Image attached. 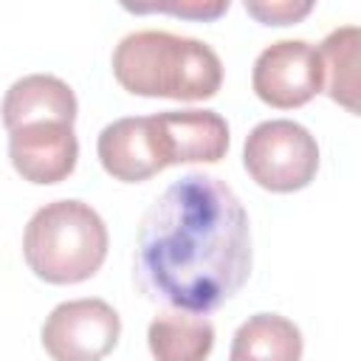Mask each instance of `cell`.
I'll use <instances>...</instances> for the list:
<instances>
[{
    "label": "cell",
    "instance_id": "ba28073f",
    "mask_svg": "<svg viewBox=\"0 0 361 361\" xmlns=\"http://www.w3.org/2000/svg\"><path fill=\"white\" fill-rule=\"evenodd\" d=\"M8 158L28 183L48 186L65 180L76 169L79 158L73 124L31 121L8 130Z\"/></svg>",
    "mask_w": 361,
    "mask_h": 361
},
{
    "label": "cell",
    "instance_id": "6da1fadb",
    "mask_svg": "<svg viewBox=\"0 0 361 361\" xmlns=\"http://www.w3.org/2000/svg\"><path fill=\"white\" fill-rule=\"evenodd\" d=\"M248 274L251 223L223 178L189 172L144 212L133 279L147 299L203 316L240 293Z\"/></svg>",
    "mask_w": 361,
    "mask_h": 361
},
{
    "label": "cell",
    "instance_id": "4fadbf2b",
    "mask_svg": "<svg viewBox=\"0 0 361 361\" xmlns=\"http://www.w3.org/2000/svg\"><path fill=\"white\" fill-rule=\"evenodd\" d=\"M358 25H344L336 28L324 37V42L316 48L322 59V73H324V87L327 96L338 104H344L350 113L358 110L355 93H358Z\"/></svg>",
    "mask_w": 361,
    "mask_h": 361
},
{
    "label": "cell",
    "instance_id": "277c9868",
    "mask_svg": "<svg viewBox=\"0 0 361 361\" xmlns=\"http://www.w3.org/2000/svg\"><path fill=\"white\" fill-rule=\"evenodd\" d=\"M243 164L257 186L268 192H296L319 172V144L307 127L290 118H268L248 133Z\"/></svg>",
    "mask_w": 361,
    "mask_h": 361
},
{
    "label": "cell",
    "instance_id": "3957f363",
    "mask_svg": "<svg viewBox=\"0 0 361 361\" xmlns=\"http://www.w3.org/2000/svg\"><path fill=\"white\" fill-rule=\"evenodd\" d=\"M23 257L51 285L85 282L107 257V226L85 200L45 203L25 226Z\"/></svg>",
    "mask_w": 361,
    "mask_h": 361
},
{
    "label": "cell",
    "instance_id": "8fae6325",
    "mask_svg": "<svg viewBox=\"0 0 361 361\" xmlns=\"http://www.w3.org/2000/svg\"><path fill=\"white\" fill-rule=\"evenodd\" d=\"M147 344L155 361H206L214 347V324L200 313L164 310L149 322Z\"/></svg>",
    "mask_w": 361,
    "mask_h": 361
},
{
    "label": "cell",
    "instance_id": "30bf717a",
    "mask_svg": "<svg viewBox=\"0 0 361 361\" xmlns=\"http://www.w3.org/2000/svg\"><path fill=\"white\" fill-rule=\"evenodd\" d=\"M76 96L68 82L51 73H28L17 79L3 99V124L14 130L31 121H76Z\"/></svg>",
    "mask_w": 361,
    "mask_h": 361
},
{
    "label": "cell",
    "instance_id": "5bb4252c",
    "mask_svg": "<svg viewBox=\"0 0 361 361\" xmlns=\"http://www.w3.org/2000/svg\"><path fill=\"white\" fill-rule=\"evenodd\" d=\"M127 11L147 14V11H166L175 17H189V20H214L228 11V0H166V3H141V6H127Z\"/></svg>",
    "mask_w": 361,
    "mask_h": 361
},
{
    "label": "cell",
    "instance_id": "5b68a950",
    "mask_svg": "<svg viewBox=\"0 0 361 361\" xmlns=\"http://www.w3.org/2000/svg\"><path fill=\"white\" fill-rule=\"evenodd\" d=\"M39 336L54 361H102L118 344L121 319L104 299H71L48 313Z\"/></svg>",
    "mask_w": 361,
    "mask_h": 361
},
{
    "label": "cell",
    "instance_id": "52a82bcc",
    "mask_svg": "<svg viewBox=\"0 0 361 361\" xmlns=\"http://www.w3.org/2000/svg\"><path fill=\"white\" fill-rule=\"evenodd\" d=\"M104 172L121 183H141L169 166L155 116L116 118L96 141Z\"/></svg>",
    "mask_w": 361,
    "mask_h": 361
},
{
    "label": "cell",
    "instance_id": "7a4b0ae2",
    "mask_svg": "<svg viewBox=\"0 0 361 361\" xmlns=\"http://www.w3.org/2000/svg\"><path fill=\"white\" fill-rule=\"evenodd\" d=\"M113 76L133 96L203 102L223 85V62L212 45L169 31H133L113 51Z\"/></svg>",
    "mask_w": 361,
    "mask_h": 361
},
{
    "label": "cell",
    "instance_id": "9c48e42d",
    "mask_svg": "<svg viewBox=\"0 0 361 361\" xmlns=\"http://www.w3.org/2000/svg\"><path fill=\"white\" fill-rule=\"evenodd\" d=\"M161 130L166 161L217 164L228 152V124L214 110H164L152 113Z\"/></svg>",
    "mask_w": 361,
    "mask_h": 361
},
{
    "label": "cell",
    "instance_id": "9a60e30c",
    "mask_svg": "<svg viewBox=\"0 0 361 361\" xmlns=\"http://www.w3.org/2000/svg\"><path fill=\"white\" fill-rule=\"evenodd\" d=\"M245 11L265 25H290L307 17L313 11V3L310 0H262V3H245Z\"/></svg>",
    "mask_w": 361,
    "mask_h": 361
},
{
    "label": "cell",
    "instance_id": "7c38bea8",
    "mask_svg": "<svg viewBox=\"0 0 361 361\" xmlns=\"http://www.w3.org/2000/svg\"><path fill=\"white\" fill-rule=\"evenodd\" d=\"M302 333L290 319L254 313L237 327L228 361H302Z\"/></svg>",
    "mask_w": 361,
    "mask_h": 361
},
{
    "label": "cell",
    "instance_id": "8992f818",
    "mask_svg": "<svg viewBox=\"0 0 361 361\" xmlns=\"http://www.w3.org/2000/svg\"><path fill=\"white\" fill-rule=\"evenodd\" d=\"M257 99L276 110L307 104L324 87L319 51L305 39H279L259 51L251 73Z\"/></svg>",
    "mask_w": 361,
    "mask_h": 361
}]
</instances>
